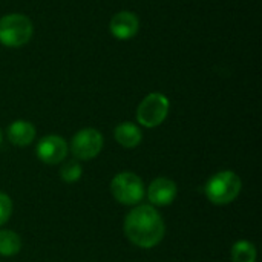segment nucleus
<instances>
[{"label":"nucleus","mask_w":262,"mask_h":262,"mask_svg":"<svg viewBox=\"0 0 262 262\" xmlns=\"http://www.w3.org/2000/svg\"><path fill=\"white\" fill-rule=\"evenodd\" d=\"M115 140L126 149H132L137 147L141 143L143 134L140 130V127L134 123H121L115 127Z\"/></svg>","instance_id":"9b49d317"},{"label":"nucleus","mask_w":262,"mask_h":262,"mask_svg":"<svg viewBox=\"0 0 262 262\" xmlns=\"http://www.w3.org/2000/svg\"><path fill=\"white\" fill-rule=\"evenodd\" d=\"M232 262H256V249L249 241H238L232 247Z\"/></svg>","instance_id":"ddd939ff"},{"label":"nucleus","mask_w":262,"mask_h":262,"mask_svg":"<svg viewBox=\"0 0 262 262\" xmlns=\"http://www.w3.org/2000/svg\"><path fill=\"white\" fill-rule=\"evenodd\" d=\"M164 233V221L152 206H137L124 220V235L132 244L141 249L155 247L161 243Z\"/></svg>","instance_id":"f257e3e1"},{"label":"nucleus","mask_w":262,"mask_h":262,"mask_svg":"<svg viewBox=\"0 0 262 262\" xmlns=\"http://www.w3.org/2000/svg\"><path fill=\"white\" fill-rule=\"evenodd\" d=\"M138 28H140L138 17L129 11H121L115 14L111 20V32L118 40H127L135 37Z\"/></svg>","instance_id":"1a4fd4ad"},{"label":"nucleus","mask_w":262,"mask_h":262,"mask_svg":"<svg viewBox=\"0 0 262 262\" xmlns=\"http://www.w3.org/2000/svg\"><path fill=\"white\" fill-rule=\"evenodd\" d=\"M177 196V184L164 177L154 180L147 189V198L154 206H169Z\"/></svg>","instance_id":"6e6552de"},{"label":"nucleus","mask_w":262,"mask_h":262,"mask_svg":"<svg viewBox=\"0 0 262 262\" xmlns=\"http://www.w3.org/2000/svg\"><path fill=\"white\" fill-rule=\"evenodd\" d=\"M103 149V135L92 127L81 129L71 141V150L77 160L86 161L95 158Z\"/></svg>","instance_id":"423d86ee"},{"label":"nucleus","mask_w":262,"mask_h":262,"mask_svg":"<svg viewBox=\"0 0 262 262\" xmlns=\"http://www.w3.org/2000/svg\"><path fill=\"white\" fill-rule=\"evenodd\" d=\"M12 213V201L6 193L0 192V226H3Z\"/></svg>","instance_id":"2eb2a0df"},{"label":"nucleus","mask_w":262,"mask_h":262,"mask_svg":"<svg viewBox=\"0 0 262 262\" xmlns=\"http://www.w3.org/2000/svg\"><path fill=\"white\" fill-rule=\"evenodd\" d=\"M0 141H2V132H0Z\"/></svg>","instance_id":"dca6fc26"},{"label":"nucleus","mask_w":262,"mask_h":262,"mask_svg":"<svg viewBox=\"0 0 262 262\" xmlns=\"http://www.w3.org/2000/svg\"><path fill=\"white\" fill-rule=\"evenodd\" d=\"M35 138V127L25 120H18L14 121L9 127H8V140L18 147H25L28 144H31Z\"/></svg>","instance_id":"9d476101"},{"label":"nucleus","mask_w":262,"mask_h":262,"mask_svg":"<svg viewBox=\"0 0 262 262\" xmlns=\"http://www.w3.org/2000/svg\"><path fill=\"white\" fill-rule=\"evenodd\" d=\"M111 193L120 204L135 206L144 196V184L138 175L121 172L111 181Z\"/></svg>","instance_id":"20e7f679"},{"label":"nucleus","mask_w":262,"mask_h":262,"mask_svg":"<svg viewBox=\"0 0 262 262\" xmlns=\"http://www.w3.org/2000/svg\"><path fill=\"white\" fill-rule=\"evenodd\" d=\"M169 100L166 95L154 92L149 94L137 109V120L144 127L160 126L169 114Z\"/></svg>","instance_id":"39448f33"},{"label":"nucleus","mask_w":262,"mask_h":262,"mask_svg":"<svg viewBox=\"0 0 262 262\" xmlns=\"http://www.w3.org/2000/svg\"><path fill=\"white\" fill-rule=\"evenodd\" d=\"M241 187H243L241 178L235 172L223 170V172L215 173L207 181L204 192H206V196L209 198L210 203L218 204V206H224V204L235 201V198L241 192Z\"/></svg>","instance_id":"f03ea898"},{"label":"nucleus","mask_w":262,"mask_h":262,"mask_svg":"<svg viewBox=\"0 0 262 262\" xmlns=\"http://www.w3.org/2000/svg\"><path fill=\"white\" fill-rule=\"evenodd\" d=\"M21 241L20 236L12 230H0V255L14 256L20 252Z\"/></svg>","instance_id":"f8f14e48"},{"label":"nucleus","mask_w":262,"mask_h":262,"mask_svg":"<svg viewBox=\"0 0 262 262\" xmlns=\"http://www.w3.org/2000/svg\"><path fill=\"white\" fill-rule=\"evenodd\" d=\"M32 23L26 15L9 14L0 18V41L9 48L26 45L32 37Z\"/></svg>","instance_id":"7ed1b4c3"},{"label":"nucleus","mask_w":262,"mask_h":262,"mask_svg":"<svg viewBox=\"0 0 262 262\" xmlns=\"http://www.w3.org/2000/svg\"><path fill=\"white\" fill-rule=\"evenodd\" d=\"M81 173H83V169L78 164V161H75V160L64 163L60 169V177H61V181H64V183L78 181L81 178Z\"/></svg>","instance_id":"4468645a"},{"label":"nucleus","mask_w":262,"mask_h":262,"mask_svg":"<svg viewBox=\"0 0 262 262\" xmlns=\"http://www.w3.org/2000/svg\"><path fill=\"white\" fill-rule=\"evenodd\" d=\"M68 144L58 135H48L37 144V158L45 164H58L66 158Z\"/></svg>","instance_id":"0eeeda50"}]
</instances>
